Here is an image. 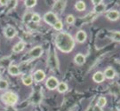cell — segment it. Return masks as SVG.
<instances>
[{"instance_id": "1", "label": "cell", "mask_w": 120, "mask_h": 111, "mask_svg": "<svg viewBox=\"0 0 120 111\" xmlns=\"http://www.w3.org/2000/svg\"><path fill=\"white\" fill-rule=\"evenodd\" d=\"M55 45L58 50L64 53H69L75 47V40L67 32H59L55 37Z\"/></svg>"}, {"instance_id": "2", "label": "cell", "mask_w": 120, "mask_h": 111, "mask_svg": "<svg viewBox=\"0 0 120 111\" xmlns=\"http://www.w3.org/2000/svg\"><path fill=\"white\" fill-rule=\"evenodd\" d=\"M1 101L8 107H13L18 102V95L13 92H5L0 96Z\"/></svg>"}, {"instance_id": "3", "label": "cell", "mask_w": 120, "mask_h": 111, "mask_svg": "<svg viewBox=\"0 0 120 111\" xmlns=\"http://www.w3.org/2000/svg\"><path fill=\"white\" fill-rule=\"evenodd\" d=\"M44 21H45V23H47L48 25L53 26L56 22L58 21H60V20L58 19V16L56 15L55 13H52L51 11V12H47L44 15Z\"/></svg>"}, {"instance_id": "4", "label": "cell", "mask_w": 120, "mask_h": 111, "mask_svg": "<svg viewBox=\"0 0 120 111\" xmlns=\"http://www.w3.org/2000/svg\"><path fill=\"white\" fill-rule=\"evenodd\" d=\"M48 64L52 69H58L59 68V61L58 58L55 53V51H50L49 53V58H48Z\"/></svg>"}, {"instance_id": "5", "label": "cell", "mask_w": 120, "mask_h": 111, "mask_svg": "<svg viewBox=\"0 0 120 111\" xmlns=\"http://www.w3.org/2000/svg\"><path fill=\"white\" fill-rule=\"evenodd\" d=\"M66 1H56L55 4L52 6V13H54L57 15V13H61L66 7Z\"/></svg>"}, {"instance_id": "6", "label": "cell", "mask_w": 120, "mask_h": 111, "mask_svg": "<svg viewBox=\"0 0 120 111\" xmlns=\"http://www.w3.org/2000/svg\"><path fill=\"white\" fill-rule=\"evenodd\" d=\"M60 82L58 81V79L54 77H50L47 78V80L45 82V86L47 87L49 90H55L57 89L58 87V85H59Z\"/></svg>"}, {"instance_id": "7", "label": "cell", "mask_w": 120, "mask_h": 111, "mask_svg": "<svg viewBox=\"0 0 120 111\" xmlns=\"http://www.w3.org/2000/svg\"><path fill=\"white\" fill-rule=\"evenodd\" d=\"M4 36H5V37L8 39H13L16 34H17V30L16 29L13 27V26L11 25H8L5 29H4Z\"/></svg>"}, {"instance_id": "8", "label": "cell", "mask_w": 120, "mask_h": 111, "mask_svg": "<svg viewBox=\"0 0 120 111\" xmlns=\"http://www.w3.org/2000/svg\"><path fill=\"white\" fill-rule=\"evenodd\" d=\"M42 53H43V48L40 45H38V46H35L34 48H32L30 50L29 52V55L31 58H38L42 55Z\"/></svg>"}, {"instance_id": "9", "label": "cell", "mask_w": 120, "mask_h": 111, "mask_svg": "<svg viewBox=\"0 0 120 111\" xmlns=\"http://www.w3.org/2000/svg\"><path fill=\"white\" fill-rule=\"evenodd\" d=\"M45 78V73L44 72L42 69H38L33 74V79L38 83L44 81Z\"/></svg>"}, {"instance_id": "10", "label": "cell", "mask_w": 120, "mask_h": 111, "mask_svg": "<svg viewBox=\"0 0 120 111\" xmlns=\"http://www.w3.org/2000/svg\"><path fill=\"white\" fill-rule=\"evenodd\" d=\"M120 17V13L116 10H111V11H109L107 13V18L109 21L112 22H115L117 21Z\"/></svg>"}, {"instance_id": "11", "label": "cell", "mask_w": 120, "mask_h": 111, "mask_svg": "<svg viewBox=\"0 0 120 111\" xmlns=\"http://www.w3.org/2000/svg\"><path fill=\"white\" fill-rule=\"evenodd\" d=\"M25 45L26 44L24 41H20V42H18L17 44H15L13 47V52H15V53H18V52H21L24 50V48H25Z\"/></svg>"}, {"instance_id": "12", "label": "cell", "mask_w": 120, "mask_h": 111, "mask_svg": "<svg viewBox=\"0 0 120 111\" xmlns=\"http://www.w3.org/2000/svg\"><path fill=\"white\" fill-rule=\"evenodd\" d=\"M87 38V35L84 30H79L77 31V35H76V39L78 43H84Z\"/></svg>"}, {"instance_id": "13", "label": "cell", "mask_w": 120, "mask_h": 111, "mask_svg": "<svg viewBox=\"0 0 120 111\" xmlns=\"http://www.w3.org/2000/svg\"><path fill=\"white\" fill-rule=\"evenodd\" d=\"M103 74H104L105 78H108V79H113L116 76V72L111 67H109V68H106Z\"/></svg>"}, {"instance_id": "14", "label": "cell", "mask_w": 120, "mask_h": 111, "mask_svg": "<svg viewBox=\"0 0 120 111\" xmlns=\"http://www.w3.org/2000/svg\"><path fill=\"white\" fill-rule=\"evenodd\" d=\"M93 80L95 82V83H102L104 80H105V77H104V74H103L101 71H97L94 75L93 77Z\"/></svg>"}, {"instance_id": "15", "label": "cell", "mask_w": 120, "mask_h": 111, "mask_svg": "<svg viewBox=\"0 0 120 111\" xmlns=\"http://www.w3.org/2000/svg\"><path fill=\"white\" fill-rule=\"evenodd\" d=\"M8 73L11 75V76H18V75H20V68L18 67L17 65H10L8 68Z\"/></svg>"}, {"instance_id": "16", "label": "cell", "mask_w": 120, "mask_h": 111, "mask_svg": "<svg viewBox=\"0 0 120 111\" xmlns=\"http://www.w3.org/2000/svg\"><path fill=\"white\" fill-rule=\"evenodd\" d=\"M22 84L26 86H30L32 85V83H33V76H31V75H24L23 77H22Z\"/></svg>"}, {"instance_id": "17", "label": "cell", "mask_w": 120, "mask_h": 111, "mask_svg": "<svg viewBox=\"0 0 120 111\" xmlns=\"http://www.w3.org/2000/svg\"><path fill=\"white\" fill-rule=\"evenodd\" d=\"M74 61L77 65H83L86 62V56L82 53H77L74 58Z\"/></svg>"}, {"instance_id": "18", "label": "cell", "mask_w": 120, "mask_h": 111, "mask_svg": "<svg viewBox=\"0 0 120 111\" xmlns=\"http://www.w3.org/2000/svg\"><path fill=\"white\" fill-rule=\"evenodd\" d=\"M75 8L77 9V11H79V12H83L86 8V3L84 1H77L75 4Z\"/></svg>"}, {"instance_id": "19", "label": "cell", "mask_w": 120, "mask_h": 111, "mask_svg": "<svg viewBox=\"0 0 120 111\" xmlns=\"http://www.w3.org/2000/svg\"><path fill=\"white\" fill-rule=\"evenodd\" d=\"M57 90H58L59 92L63 93V92L68 91V85L66 83H64V82H60V83H59V85H58Z\"/></svg>"}, {"instance_id": "20", "label": "cell", "mask_w": 120, "mask_h": 111, "mask_svg": "<svg viewBox=\"0 0 120 111\" xmlns=\"http://www.w3.org/2000/svg\"><path fill=\"white\" fill-rule=\"evenodd\" d=\"M105 9H106V4L101 3V4H98V5H95L94 9V12L96 13H103L105 11Z\"/></svg>"}, {"instance_id": "21", "label": "cell", "mask_w": 120, "mask_h": 111, "mask_svg": "<svg viewBox=\"0 0 120 111\" xmlns=\"http://www.w3.org/2000/svg\"><path fill=\"white\" fill-rule=\"evenodd\" d=\"M37 4H38L37 0H25L24 1V4L28 8H32V7H34L35 5H37Z\"/></svg>"}, {"instance_id": "22", "label": "cell", "mask_w": 120, "mask_h": 111, "mask_svg": "<svg viewBox=\"0 0 120 111\" xmlns=\"http://www.w3.org/2000/svg\"><path fill=\"white\" fill-rule=\"evenodd\" d=\"M106 103H107V100H106L105 97H100L98 99V100H97V104L96 105H98L99 107H102L106 105Z\"/></svg>"}, {"instance_id": "23", "label": "cell", "mask_w": 120, "mask_h": 111, "mask_svg": "<svg viewBox=\"0 0 120 111\" xmlns=\"http://www.w3.org/2000/svg\"><path fill=\"white\" fill-rule=\"evenodd\" d=\"M41 21V17L38 13H34L32 14V18H31V22H35V23H38L39 22Z\"/></svg>"}, {"instance_id": "24", "label": "cell", "mask_w": 120, "mask_h": 111, "mask_svg": "<svg viewBox=\"0 0 120 111\" xmlns=\"http://www.w3.org/2000/svg\"><path fill=\"white\" fill-rule=\"evenodd\" d=\"M8 82L4 79H1L0 80V90H5L8 88Z\"/></svg>"}, {"instance_id": "25", "label": "cell", "mask_w": 120, "mask_h": 111, "mask_svg": "<svg viewBox=\"0 0 120 111\" xmlns=\"http://www.w3.org/2000/svg\"><path fill=\"white\" fill-rule=\"evenodd\" d=\"M111 37L113 40L120 42V32L119 31H115V32H112L111 33Z\"/></svg>"}, {"instance_id": "26", "label": "cell", "mask_w": 120, "mask_h": 111, "mask_svg": "<svg viewBox=\"0 0 120 111\" xmlns=\"http://www.w3.org/2000/svg\"><path fill=\"white\" fill-rule=\"evenodd\" d=\"M52 27H53V29L55 30H57V31H60V30L63 29V24H62V22H60V21H58Z\"/></svg>"}, {"instance_id": "27", "label": "cell", "mask_w": 120, "mask_h": 111, "mask_svg": "<svg viewBox=\"0 0 120 111\" xmlns=\"http://www.w3.org/2000/svg\"><path fill=\"white\" fill-rule=\"evenodd\" d=\"M66 22H67L68 24H69V25L73 24V23L75 22V17H74V15L69 14V15L67 16V18H66Z\"/></svg>"}, {"instance_id": "28", "label": "cell", "mask_w": 120, "mask_h": 111, "mask_svg": "<svg viewBox=\"0 0 120 111\" xmlns=\"http://www.w3.org/2000/svg\"><path fill=\"white\" fill-rule=\"evenodd\" d=\"M32 13H27L24 15V17H23V21L25 22H29L31 21V18H32Z\"/></svg>"}, {"instance_id": "29", "label": "cell", "mask_w": 120, "mask_h": 111, "mask_svg": "<svg viewBox=\"0 0 120 111\" xmlns=\"http://www.w3.org/2000/svg\"><path fill=\"white\" fill-rule=\"evenodd\" d=\"M93 111H103L102 110V107H99L98 105H95L94 108H93Z\"/></svg>"}, {"instance_id": "30", "label": "cell", "mask_w": 120, "mask_h": 111, "mask_svg": "<svg viewBox=\"0 0 120 111\" xmlns=\"http://www.w3.org/2000/svg\"><path fill=\"white\" fill-rule=\"evenodd\" d=\"M92 3H93V4H94V5H98V4H101L102 1H101V0H93Z\"/></svg>"}, {"instance_id": "31", "label": "cell", "mask_w": 120, "mask_h": 111, "mask_svg": "<svg viewBox=\"0 0 120 111\" xmlns=\"http://www.w3.org/2000/svg\"><path fill=\"white\" fill-rule=\"evenodd\" d=\"M9 1L7 0H0V5H7Z\"/></svg>"}, {"instance_id": "32", "label": "cell", "mask_w": 120, "mask_h": 111, "mask_svg": "<svg viewBox=\"0 0 120 111\" xmlns=\"http://www.w3.org/2000/svg\"><path fill=\"white\" fill-rule=\"evenodd\" d=\"M6 111H16V110H15L13 107H8L6 108Z\"/></svg>"}, {"instance_id": "33", "label": "cell", "mask_w": 120, "mask_h": 111, "mask_svg": "<svg viewBox=\"0 0 120 111\" xmlns=\"http://www.w3.org/2000/svg\"><path fill=\"white\" fill-rule=\"evenodd\" d=\"M0 80H1V74H0Z\"/></svg>"}]
</instances>
